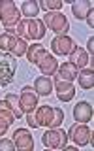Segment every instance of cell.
<instances>
[{
  "label": "cell",
  "mask_w": 94,
  "mask_h": 151,
  "mask_svg": "<svg viewBox=\"0 0 94 151\" xmlns=\"http://www.w3.org/2000/svg\"><path fill=\"white\" fill-rule=\"evenodd\" d=\"M9 34H15L19 38H23V40H41V38L45 36V25L41 19H21V21L17 23L13 28H9Z\"/></svg>",
  "instance_id": "6da1fadb"
},
{
  "label": "cell",
  "mask_w": 94,
  "mask_h": 151,
  "mask_svg": "<svg viewBox=\"0 0 94 151\" xmlns=\"http://www.w3.org/2000/svg\"><path fill=\"white\" fill-rule=\"evenodd\" d=\"M26 42L23 40V38H19L15 34H9V32H4V34H0V51H4V53H11L13 57H23L26 55Z\"/></svg>",
  "instance_id": "7a4b0ae2"
},
{
  "label": "cell",
  "mask_w": 94,
  "mask_h": 151,
  "mask_svg": "<svg viewBox=\"0 0 94 151\" xmlns=\"http://www.w3.org/2000/svg\"><path fill=\"white\" fill-rule=\"evenodd\" d=\"M15 70H17V57L0 51V87H6L15 79Z\"/></svg>",
  "instance_id": "3957f363"
},
{
  "label": "cell",
  "mask_w": 94,
  "mask_h": 151,
  "mask_svg": "<svg viewBox=\"0 0 94 151\" xmlns=\"http://www.w3.org/2000/svg\"><path fill=\"white\" fill-rule=\"evenodd\" d=\"M0 21H2L6 30L13 28L21 21V12L15 6V2H11V0H0Z\"/></svg>",
  "instance_id": "277c9868"
},
{
  "label": "cell",
  "mask_w": 94,
  "mask_h": 151,
  "mask_svg": "<svg viewBox=\"0 0 94 151\" xmlns=\"http://www.w3.org/2000/svg\"><path fill=\"white\" fill-rule=\"evenodd\" d=\"M41 21H43L45 28L56 32V36H64L66 32L70 30L68 19H66V15H62L60 12H45V15H43Z\"/></svg>",
  "instance_id": "5b68a950"
},
{
  "label": "cell",
  "mask_w": 94,
  "mask_h": 151,
  "mask_svg": "<svg viewBox=\"0 0 94 151\" xmlns=\"http://www.w3.org/2000/svg\"><path fill=\"white\" fill-rule=\"evenodd\" d=\"M41 144L49 149H64L68 145V132H64L60 127L49 129L41 136Z\"/></svg>",
  "instance_id": "8992f818"
},
{
  "label": "cell",
  "mask_w": 94,
  "mask_h": 151,
  "mask_svg": "<svg viewBox=\"0 0 94 151\" xmlns=\"http://www.w3.org/2000/svg\"><path fill=\"white\" fill-rule=\"evenodd\" d=\"M90 136H92V130L87 127V123H73L68 130V138H72L73 144L79 145V147L87 145L90 142Z\"/></svg>",
  "instance_id": "52a82bcc"
},
{
  "label": "cell",
  "mask_w": 94,
  "mask_h": 151,
  "mask_svg": "<svg viewBox=\"0 0 94 151\" xmlns=\"http://www.w3.org/2000/svg\"><path fill=\"white\" fill-rule=\"evenodd\" d=\"M19 102H21V110L23 113H30L38 108V94L34 91V87L26 85V87L21 89L19 93Z\"/></svg>",
  "instance_id": "ba28073f"
},
{
  "label": "cell",
  "mask_w": 94,
  "mask_h": 151,
  "mask_svg": "<svg viewBox=\"0 0 94 151\" xmlns=\"http://www.w3.org/2000/svg\"><path fill=\"white\" fill-rule=\"evenodd\" d=\"M75 47V42L73 38H70L68 34L64 36H55L53 42H51V51L55 55H70Z\"/></svg>",
  "instance_id": "9c48e42d"
},
{
  "label": "cell",
  "mask_w": 94,
  "mask_h": 151,
  "mask_svg": "<svg viewBox=\"0 0 94 151\" xmlns=\"http://www.w3.org/2000/svg\"><path fill=\"white\" fill-rule=\"evenodd\" d=\"M55 91L60 102H70L75 96V87L72 81H64L58 76H55Z\"/></svg>",
  "instance_id": "30bf717a"
},
{
  "label": "cell",
  "mask_w": 94,
  "mask_h": 151,
  "mask_svg": "<svg viewBox=\"0 0 94 151\" xmlns=\"http://www.w3.org/2000/svg\"><path fill=\"white\" fill-rule=\"evenodd\" d=\"M13 142L19 151H32L34 149V140L28 129H17L13 132Z\"/></svg>",
  "instance_id": "8fae6325"
},
{
  "label": "cell",
  "mask_w": 94,
  "mask_h": 151,
  "mask_svg": "<svg viewBox=\"0 0 94 151\" xmlns=\"http://www.w3.org/2000/svg\"><path fill=\"white\" fill-rule=\"evenodd\" d=\"M38 68H40V72L43 76L49 78V76L56 74V70H58V63H56V59L51 53H45L40 60H38Z\"/></svg>",
  "instance_id": "7c38bea8"
},
{
  "label": "cell",
  "mask_w": 94,
  "mask_h": 151,
  "mask_svg": "<svg viewBox=\"0 0 94 151\" xmlns=\"http://www.w3.org/2000/svg\"><path fill=\"white\" fill-rule=\"evenodd\" d=\"M73 119L77 123H88L92 119V106L87 100H81L73 108Z\"/></svg>",
  "instance_id": "4fadbf2b"
},
{
  "label": "cell",
  "mask_w": 94,
  "mask_h": 151,
  "mask_svg": "<svg viewBox=\"0 0 94 151\" xmlns=\"http://www.w3.org/2000/svg\"><path fill=\"white\" fill-rule=\"evenodd\" d=\"M36 125L38 127H51L53 121V106H38L34 110Z\"/></svg>",
  "instance_id": "5bb4252c"
},
{
  "label": "cell",
  "mask_w": 94,
  "mask_h": 151,
  "mask_svg": "<svg viewBox=\"0 0 94 151\" xmlns=\"http://www.w3.org/2000/svg\"><path fill=\"white\" fill-rule=\"evenodd\" d=\"M34 91L36 94H40V96H49L51 93H53V81H51V78H47V76H38L34 79Z\"/></svg>",
  "instance_id": "9a60e30c"
},
{
  "label": "cell",
  "mask_w": 94,
  "mask_h": 151,
  "mask_svg": "<svg viewBox=\"0 0 94 151\" xmlns=\"http://www.w3.org/2000/svg\"><path fill=\"white\" fill-rule=\"evenodd\" d=\"M70 63L77 66V70H83L85 66H87V63H88V53H87V49L75 45L73 51L70 53Z\"/></svg>",
  "instance_id": "2e32d148"
},
{
  "label": "cell",
  "mask_w": 94,
  "mask_h": 151,
  "mask_svg": "<svg viewBox=\"0 0 94 151\" xmlns=\"http://www.w3.org/2000/svg\"><path fill=\"white\" fill-rule=\"evenodd\" d=\"M77 66L72 64L70 60H66V63L60 64V68H58V78L60 79H64V81H72L73 83V79L77 78Z\"/></svg>",
  "instance_id": "e0dca14e"
},
{
  "label": "cell",
  "mask_w": 94,
  "mask_h": 151,
  "mask_svg": "<svg viewBox=\"0 0 94 151\" xmlns=\"http://www.w3.org/2000/svg\"><path fill=\"white\" fill-rule=\"evenodd\" d=\"M90 9H92V4L88 0H75V2H72V13L75 15V19H85Z\"/></svg>",
  "instance_id": "ac0fdd59"
},
{
  "label": "cell",
  "mask_w": 94,
  "mask_h": 151,
  "mask_svg": "<svg viewBox=\"0 0 94 151\" xmlns=\"http://www.w3.org/2000/svg\"><path fill=\"white\" fill-rule=\"evenodd\" d=\"M45 53H47V49L41 44H32V45H28V49H26V59H28L30 64H38V60Z\"/></svg>",
  "instance_id": "d6986e66"
},
{
  "label": "cell",
  "mask_w": 94,
  "mask_h": 151,
  "mask_svg": "<svg viewBox=\"0 0 94 151\" xmlns=\"http://www.w3.org/2000/svg\"><path fill=\"white\" fill-rule=\"evenodd\" d=\"M77 81L79 85H81L83 89H92L94 87V72H92V68H83V70H79L77 72Z\"/></svg>",
  "instance_id": "ffe728a7"
},
{
  "label": "cell",
  "mask_w": 94,
  "mask_h": 151,
  "mask_svg": "<svg viewBox=\"0 0 94 151\" xmlns=\"http://www.w3.org/2000/svg\"><path fill=\"white\" fill-rule=\"evenodd\" d=\"M19 12H21V15H26V19H34L40 12V6H38L36 0H25Z\"/></svg>",
  "instance_id": "44dd1931"
},
{
  "label": "cell",
  "mask_w": 94,
  "mask_h": 151,
  "mask_svg": "<svg viewBox=\"0 0 94 151\" xmlns=\"http://www.w3.org/2000/svg\"><path fill=\"white\" fill-rule=\"evenodd\" d=\"M8 104H9V108H11V111H13V115H15V119H19V117H23L25 113H23L21 110V102H19V94H13V93H9L6 94V98H4Z\"/></svg>",
  "instance_id": "7402d4cb"
},
{
  "label": "cell",
  "mask_w": 94,
  "mask_h": 151,
  "mask_svg": "<svg viewBox=\"0 0 94 151\" xmlns=\"http://www.w3.org/2000/svg\"><path fill=\"white\" fill-rule=\"evenodd\" d=\"M38 6L43 8L45 12H58V9H62L64 2L62 0H41V2H38Z\"/></svg>",
  "instance_id": "603a6c76"
},
{
  "label": "cell",
  "mask_w": 94,
  "mask_h": 151,
  "mask_svg": "<svg viewBox=\"0 0 94 151\" xmlns=\"http://www.w3.org/2000/svg\"><path fill=\"white\" fill-rule=\"evenodd\" d=\"M0 117H2L4 121H8L9 125L15 121V115H13L11 108H9V104H8L6 100H0Z\"/></svg>",
  "instance_id": "cb8c5ba5"
},
{
  "label": "cell",
  "mask_w": 94,
  "mask_h": 151,
  "mask_svg": "<svg viewBox=\"0 0 94 151\" xmlns=\"http://www.w3.org/2000/svg\"><path fill=\"white\" fill-rule=\"evenodd\" d=\"M64 123V111L60 108H53V121H51V127L49 129H56Z\"/></svg>",
  "instance_id": "d4e9b609"
},
{
  "label": "cell",
  "mask_w": 94,
  "mask_h": 151,
  "mask_svg": "<svg viewBox=\"0 0 94 151\" xmlns=\"http://www.w3.org/2000/svg\"><path fill=\"white\" fill-rule=\"evenodd\" d=\"M0 151H15V142L9 138H2L0 140Z\"/></svg>",
  "instance_id": "484cf974"
},
{
  "label": "cell",
  "mask_w": 94,
  "mask_h": 151,
  "mask_svg": "<svg viewBox=\"0 0 94 151\" xmlns=\"http://www.w3.org/2000/svg\"><path fill=\"white\" fill-rule=\"evenodd\" d=\"M26 123L30 125V129H36V117H34V111H30V113H26Z\"/></svg>",
  "instance_id": "4316f807"
},
{
  "label": "cell",
  "mask_w": 94,
  "mask_h": 151,
  "mask_svg": "<svg viewBox=\"0 0 94 151\" xmlns=\"http://www.w3.org/2000/svg\"><path fill=\"white\" fill-rule=\"evenodd\" d=\"M8 127H9V123L8 121H4L2 117H0V136H4L8 132Z\"/></svg>",
  "instance_id": "83f0119b"
},
{
  "label": "cell",
  "mask_w": 94,
  "mask_h": 151,
  "mask_svg": "<svg viewBox=\"0 0 94 151\" xmlns=\"http://www.w3.org/2000/svg\"><path fill=\"white\" fill-rule=\"evenodd\" d=\"M92 13H94V8H92L90 12L87 13V17H85V19H87V23H88V25H90V27H94V17H92Z\"/></svg>",
  "instance_id": "f1b7e54d"
},
{
  "label": "cell",
  "mask_w": 94,
  "mask_h": 151,
  "mask_svg": "<svg viewBox=\"0 0 94 151\" xmlns=\"http://www.w3.org/2000/svg\"><path fill=\"white\" fill-rule=\"evenodd\" d=\"M87 49L90 51V57H92V53H94V38L92 36L88 38V42H87Z\"/></svg>",
  "instance_id": "f546056e"
}]
</instances>
